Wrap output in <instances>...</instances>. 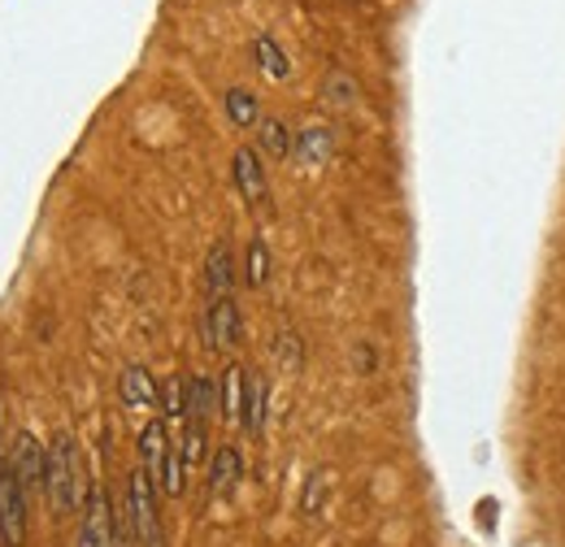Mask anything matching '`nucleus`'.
Here are the masks:
<instances>
[{"instance_id":"nucleus-1","label":"nucleus","mask_w":565,"mask_h":547,"mask_svg":"<svg viewBox=\"0 0 565 547\" xmlns=\"http://www.w3.org/2000/svg\"><path fill=\"white\" fill-rule=\"evenodd\" d=\"M92 486H96V482L87 479L74 439L71 435H57V439L49 443V457H44V495H49V508H53L57 517H66V513L87 504Z\"/></svg>"},{"instance_id":"nucleus-2","label":"nucleus","mask_w":565,"mask_h":547,"mask_svg":"<svg viewBox=\"0 0 565 547\" xmlns=\"http://www.w3.org/2000/svg\"><path fill=\"white\" fill-rule=\"evenodd\" d=\"M157 479L148 470H131L127 479V513L136 526V544L140 547H161V513H157Z\"/></svg>"},{"instance_id":"nucleus-3","label":"nucleus","mask_w":565,"mask_h":547,"mask_svg":"<svg viewBox=\"0 0 565 547\" xmlns=\"http://www.w3.org/2000/svg\"><path fill=\"white\" fill-rule=\"evenodd\" d=\"M74 547H118V526H114V500L105 486H92L87 504H83V522H78V539Z\"/></svg>"},{"instance_id":"nucleus-4","label":"nucleus","mask_w":565,"mask_h":547,"mask_svg":"<svg viewBox=\"0 0 565 547\" xmlns=\"http://www.w3.org/2000/svg\"><path fill=\"white\" fill-rule=\"evenodd\" d=\"M0 544L22 547L26 544V491L13 479V470H0Z\"/></svg>"},{"instance_id":"nucleus-5","label":"nucleus","mask_w":565,"mask_h":547,"mask_svg":"<svg viewBox=\"0 0 565 547\" xmlns=\"http://www.w3.org/2000/svg\"><path fill=\"white\" fill-rule=\"evenodd\" d=\"M201 331H205V343H210V352L235 347V343H239V331H244V322H239V304H235L231 296H217V300H210Z\"/></svg>"},{"instance_id":"nucleus-6","label":"nucleus","mask_w":565,"mask_h":547,"mask_svg":"<svg viewBox=\"0 0 565 547\" xmlns=\"http://www.w3.org/2000/svg\"><path fill=\"white\" fill-rule=\"evenodd\" d=\"M44 457H49V448H44L31 430H22V435L13 439V461H9V470H13V479L22 482V491L44 486Z\"/></svg>"},{"instance_id":"nucleus-7","label":"nucleus","mask_w":565,"mask_h":547,"mask_svg":"<svg viewBox=\"0 0 565 547\" xmlns=\"http://www.w3.org/2000/svg\"><path fill=\"white\" fill-rule=\"evenodd\" d=\"M231 170H235V187H239V196H244L253 208L266 205L270 183H266V165H262L257 148H239V152H235V161H231Z\"/></svg>"},{"instance_id":"nucleus-8","label":"nucleus","mask_w":565,"mask_h":547,"mask_svg":"<svg viewBox=\"0 0 565 547\" xmlns=\"http://www.w3.org/2000/svg\"><path fill=\"white\" fill-rule=\"evenodd\" d=\"M122 405L127 409H157L161 405V387L152 383V374L143 369V365H127L122 369Z\"/></svg>"},{"instance_id":"nucleus-9","label":"nucleus","mask_w":565,"mask_h":547,"mask_svg":"<svg viewBox=\"0 0 565 547\" xmlns=\"http://www.w3.org/2000/svg\"><path fill=\"white\" fill-rule=\"evenodd\" d=\"M231 287H235V257H231V244L217 239L205 257V291L210 300H217V296H231Z\"/></svg>"},{"instance_id":"nucleus-10","label":"nucleus","mask_w":565,"mask_h":547,"mask_svg":"<svg viewBox=\"0 0 565 547\" xmlns=\"http://www.w3.org/2000/svg\"><path fill=\"white\" fill-rule=\"evenodd\" d=\"M266 412H270V387H266V378L262 374H248V383H244V430L248 435H262L266 430Z\"/></svg>"},{"instance_id":"nucleus-11","label":"nucleus","mask_w":565,"mask_h":547,"mask_svg":"<svg viewBox=\"0 0 565 547\" xmlns=\"http://www.w3.org/2000/svg\"><path fill=\"white\" fill-rule=\"evenodd\" d=\"M239 474H244V461L231 443H222L210 461V495H231L239 486Z\"/></svg>"},{"instance_id":"nucleus-12","label":"nucleus","mask_w":565,"mask_h":547,"mask_svg":"<svg viewBox=\"0 0 565 547\" xmlns=\"http://www.w3.org/2000/svg\"><path fill=\"white\" fill-rule=\"evenodd\" d=\"M166 452H170L166 421H161V417H152V421L140 430V457H143V470H148L157 482H161V470H166Z\"/></svg>"},{"instance_id":"nucleus-13","label":"nucleus","mask_w":565,"mask_h":547,"mask_svg":"<svg viewBox=\"0 0 565 547\" xmlns=\"http://www.w3.org/2000/svg\"><path fill=\"white\" fill-rule=\"evenodd\" d=\"M244 383L248 374L239 365H226L222 369V383H217V409L226 421H244Z\"/></svg>"},{"instance_id":"nucleus-14","label":"nucleus","mask_w":565,"mask_h":547,"mask_svg":"<svg viewBox=\"0 0 565 547\" xmlns=\"http://www.w3.org/2000/svg\"><path fill=\"white\" fill-rule=\"evenodd\" d=\"M291 152L300 165H322L335 152V136H331V127H305L291 143Z\"/></svg>"},{"instance_id":"nucleus-15","label":"nucleus","mask_w":565,"mask_h":547,"mask_svg":"<svg viewBox=\"0 0 565 547\" xmlns=\"http://www.w3.org/2000/svg\"><path fill=\"white\" fill-rule=\"evenodd\" d=\"M217 409V387H213L210 374H192L188 378V417L192 421H210V412ZM183 417V421H188Z\"/></svg>"},{"instance_id":"nucleus-16","label":"nucleus","mask_w":565,"mask_h":547,"mask_svg":"<svg viewBox=\"0 0 565 547\" xmlns=\"http://www.w3.org/2000/svg\"><path fill=\"white\" fill-rule=\"evenodd\" d=\"M327 495H331V474H327V470H313V474L305 479V491H300V513H305L309 522L322 517Z\"/></svg>"},{"instance_id":"nucleus-17","label":"nucleus","mask_w":565,"mask_h":547,"mask_svg":"<svg viewBox=\"0 0 565 547\" xmlns=\"http://www.w3.org/2000/svg\"><path fill=\"white\" fill-rule=\"evenodd\" d=\"M322 96H327V105H331V109H353V105H356L353 74L331 69V74H327V83H322Z\"/></svg>"},{"instance_id":"nucleus-18","label":"nucleus","mask_w":565,"mask_h":547,"mask_svg":"<svg viewBox=\"0 0 565 547\" xmlns=\"http://www.w3.org/2000/svg\"><path fill=\"white\" fill-rule=\"evenodd\" d=\"M257 143H262V152H266V157H275V161L291 157V131L282 127L279 118H266V122H262V131H257Z\"/></svg>"},{"instance_id":"nucleus-19","label":"nucleus","mask_w":565,"mask_h":547,"mask_svg":"<svg viewBox=\"0 0 565 547\" xmlns=\"http://www.w3.org/2000/svg\"><path fill=\"white\" fill-rule=\"evenodd\" d=\"M257 66H262V74H270V78H287V57H282V49L275 44V35H257Z\"/></svg>"},{"instance_id":"nucleus-20","label":"nucleus","mask_w":565,"mask_h":547,"mask_svg":"<svg viewBox=\"0 0 565 547\" xmlns=\"http://www.w3.org/2000/svg\"><path fill=\"white\" fill-rule=\"evenodd\" d=\"M275 356H279V369L282 374H300V365H305V343L296 331H282L279 340H275Z\"/></svg>"},{"instance_id":"nucleus-21","label":"nucleus","mask_w":565,"mask_h":547,"mask_svg":"<svg viewBox=\"0 0 565 547\" xmlns=\"http://www.w3.org/2000/svg\"><path fill=\"white\" fill-rule=\"evenodd\" d=\"M226 114H231L235 127H253V122H257V96L244 92V87L226 92Z\"/></svg>"},{"instance_id":"nucleus-22","label":"nucleus","mask_w":565,"mask_h":547,"mask_svg":"<svg viewBox=\"0 0 565 547\" xmlns=\"http://www.w3.org/2000/svg\"><path fill=\"white\" fill-rule=\"evenodd\" d=\"M205 421H192L188 417V430H183V443H179V452H183V470H192L201 457H205Z\"/></svg>"},{"instance_id":"nucleus-23","label":"nucleus","mask_w":565,"mask_h":547,"mask_svg":"<svg viewBox=\"0 0 565 547\" xmlns=\"http://www.w3.org/2000/svg\"><path fill=\"white\" fill-rule=\"evenodd\" d=\"M244 278H248V287H266V278H270V248L262 235L248 244V274Z\"/></svg>"},{"instance_id":"nucleus-24","label":"nucleus","mask_w":565,"mask_h":547,"mask_svg":"<svg viewBox=\"0 0 565 547\" xmlns=\"http://www.w3.org/2000/svg\"><path fill=\"white\" fill-rule=\"evenodd\" d=\"M161 409L166 417H188V378H170L161 387Z\"/></svg>"}]
</instances>
